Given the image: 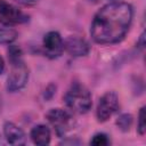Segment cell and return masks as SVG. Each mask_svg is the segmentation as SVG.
Here are the masks:
<instances>
[{"label":"cell","instance_id":"cell-1","mask_svg":"<svg viewBox=\"0 0 146 146\" xmlns=\"http://www.w3.org/2000/svg\"><path fill=\"white\" fill-rule=\"evenodd\" d=\"M133 10L127 2L105 5L95 15L90 34L95 42L100 44L117 43L125 36L132 22Z\"/></svg>","mask_w":146,"mask_h":146},{"label":"cell","instance_id":"cell-2","mask_svg":"<svg viewBox=\"0 0 146 146\" xmlns=\"http://www.w3.org/2000/svg\"><path fill=\"white\" fill-rule=\"evenodd\" d=\"M66 106L79 114H84L91 108V95L90 91L81 83L74 82L71 84L64 96Z\"/></svg>","mask_w":146,"mask_h":146},{"label":"cell","instance_id":"cell-3","mask_svg":"<svg viewBox=\"0 0 146 146\" xmlns=\"http://www.w3.org/2000/svg\"><path fill=\"white\" fill-rule=\"evenodd\" d=\"M11 70L7 78V90L15 92L25 87L29 80V70L23 60V58L10 62Z\"/></svg>","mask_w":146,"mask_h":146},{"label":"cell","instance_id":"cell-4","mask_svg":"<svg viewBox=\"0 0 146 146\" xmlns=\"http://www.w3.org/2000/svg\"><path fill=\"white\" fill-rule=\"evenodd\" d=\"M46 117L49 121V123L55 128L56 133L59 137L66 135L75 125L73 116L63 108H51L46 114Z\"/></svg>","mask_w":146,"mask_h":146},{"label":"cell","instance_id":"cell-5","mask_svg":"<svg viewBox=\"0 0 146 146\" xmlns=\"http://www.w3.org/2000/svg\"><path fill=\"white\" fill-rule=\"evenodd\" d=\"M29 15L24 14L17 7L5 0H0V23L3 26L11 27L18 24H24L29 22Z\"/></svg>","mask_w":146,"mask_h":146},{"label":"cell","instance_id":"cell-6","mask_svg":"<svg viewBox=\"0 0 146 146\" xmlns=\"http://www.w3.org/2000/svg\"><path fill=\"white\" fill-rule=\"evenodd\" d=\"M119 107H120V104H119L117 95L114 91L105 92L99 98V102L97 104V110H96L97 120L99 122H105L115 112H117Z\"/></svg>","mask_w":146,"mask_h":146},{"label":"cell","instance_id":"cell-7","mask_svg":"<svg viewBox=\"0 0 146 146\" xmlns=\"http://www.w3.org/2000/svg\"><path fill=\"white\" fill-rule=\"evenodd\" d=\"M43 48L44 54L49 58L59 57L64 50V42L58 32L50 31L43 36Z\"/></svg>","mask_w":146,"mask_h":146},{"label":"cell","instance_id":"cell-8","mask_svg":"<svg viewBox=\"0 0 146 146\" xmlns=\"http://www.w3.org/2000/svg\"><path fill=\"white\" fill-rule=\"evenodd\" d=\"M64 49L73 57H81L88 55L90 51V46L82 38L68 36L64 42Z\"/></svg>","mask_w":146,"mask_h":146},{"label":"cell","instance_id":"cell-9","mask_svg":"<svg viewBox=\"0 0 146 146\" xmlns=\"http://www.w3.org/2000/svg\"><path fill=\"white\" fill-rule=\"evenodd\" d=\"M3 135L6 140L10 145H23L25 144V133L13 122H6L3 125Z\"/></svg>","mask_w":146,"mask_h":146},{"label":"cell","instance_id":"cell-10","mask_svg":"<svg viewBox=\"0 0 146 146\" xmlns=\"http://www.w3.org/2000/svg\"><path fill=\"white\" fill-rule=\"evenodd\" d=\"M30 137L35 145L46 146L50 143V130L44 124H38L32 128Z\"/></svg>","mask_w":146,"mask_h":146},{"label":"cell","instance_id":"cell-11","mask_svg":"<svg viewBox=\"0 0 146 146\" xmlns=\"http://www.w3.org/2000/svg\"><path fill=\"white\" fill-rule=\"evenodd\" d=\"M17 38V32L8 26L0 27V43H11Z\"/></svg>","mask_w":146,"mask_h":146},{"label":"cell","instance_id":"cell-12","mask_svg":"<svg viewBox=\"0 0 146 146\" xmlns=\"http://www.w3.org/2000/svg\"><path fill=\"white\" fill-rule=\"evenodd\" d=\"M132 124V116L131 114H128V113H124V114H121L117 120H116V125L119 127V129L123 132L125 131H129L130 127Z\"/></svg>","mask_w":146,"mask_h":146},{"label":"cell","instance_id":"cell-13","mask_svg":"<svg viewBox=\"0 0 146 146\" xmlns=\"http://www.w3.org/2000/svg\"><path fill=\"white\" fill-rule=\"evenodd\" d=\"M108 144H110V140L105 133H96L90 140V145H94V146H106Z\"/></svg>","mask_w":146,"mask_h":146},{"label":"cell","instance_id":"cell-14","mask_svg":"<svg viewBox=\"0 0 146 146\" xmlns=\"http://www.w3.org/2000/svg\"><path fill=\"white\" fill-rule=\"evenodd\" d=\"M146 130V124H145V107H141L138 114V124H137V131L139 135H144Z\"/></svg>","mask_w":146,"mask_h":146},{"label":"cell","instance_id":"cell-15","mask_svg":"<svg viewBox=\"0 0 146 146\" xmlns=\"http://www.w3.org/2000/svg\"><path fill=\"white\" fill-rule=\"evenodd\" d=\"M56 90V86H54V84H49L48 87H47V89H46V92H44V98L46 99H50L54 95H55V91Z\"/></svg>","mask_w":146,"mask_h":146},{"label":"cell","instance_id":"cell-16","mask_svg":"<svg viewBox=\"0 0 146 146\" xmlns=\"http://www.w3.org/2000/svg\"><path fill=\"white\" fill-rule=\"evenodd\" d=\"M15 1L18 2V3H21V5H23V6H33L39 0H15Z\"/></svg>","mask_w":146,"mask_h":146},{"label":"cell","instance_id":"cell-17","mask_svg":"<svg viewBox=\"0 0 146 146\" xmlns=\"http://www.w3.org/2000/svg\"><path fill=\"white\" fill-rule=\"evenodd\" d=\"M137 46H138L140 49H143V48H144V46H145V34H144V33L140 35L139 40L137 41Z\"/></svg>","mask_w":146,"mask_h":146},{"label":"cell","instance_id":"cell-18","mask_svg":"<svg viewBox=\"0 0 146 146\" xmlns=\"http://www.w3.org/2000/svg\"><path fill=\"white\" fill-rule=\"evenodd\" d=\"M3 71H5V60L0 55V74L3 73Z\"/></svg>","mask_w":146,"mask_h":146},{"label":"cell","instance_id":"cell-19","mask_svg":"<svg viewBox=\"0 0 146 146\" xmlns=\"http://www.w3.org/2000/svg\"><path fill=\"white\" fill-rule=\"evenodd\" d=\"M67 143H70V144H80L79 140H64L62 144H67Z\"/></svg>","mask_w":146,"mask_h":146},{"label":"cell","instance_id":"cell-20","mask_svg":"<svg viewBox=\"0 0 146 146\" xmlns=\"http://www.w3.org/2000/svg\"><path fill=\"white\" fill-rule=\"evenodd\" d=\"M2 144V140H1V136H0V145Z\"/></svg>","mask_w":146,"mask_h":146}]
</instances>
